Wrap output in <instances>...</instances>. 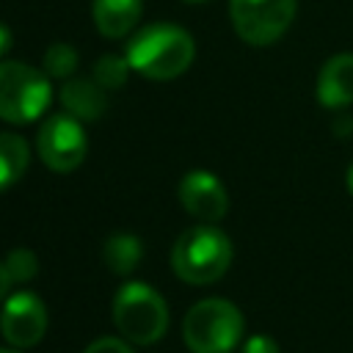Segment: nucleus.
Returning a JSON list of instances; mask_svg holds the SVG:
<instances>
[{"mask_svg":"<svg viewBox=\"0 0 353 353\" xmlns=\"http://www.w3.org/2000/svg\"><path fill=\"white\" fill-rule=\"evenodd\" d=\"M243 353H279V345H276V339H270L265 334H254L245 339Z\"/></svg>","mask_w":353,"mask_h":353,"instance_id":"obj_19","label":"nucleus"},{"mask_svg":"<svg viewBox=\"0 0 353 353\" xmlns=\"http://www.w3.org/2000/svg\"><path fill=\"white\" fill-rule=\"evenodd\" d=\"M47 331V306L36 292L19 290L3 301L0 334L14 347H33Z\"/></svg>","mask_w":353,"mask_h":353,"instance_id":"obj_8","label":"nucleus"},{"mask_svg":"<svg viewBox=\"0 0 353 353\" xmlns=\"http://www.w3.org/2000/svg\"><path fill=\"white\" fill-rule=\"evenodd\" d=\"M63 110L69 116H74L77 121H94L105 113V105H108V91L91 77H69L63 80L61 85V94H58Z\"/></svg>","mask_w":353,"mask_h":353,"instance_id":"obj_11","label":"nucleus"},{"mask_svg":"<svg viewBox=\"0 0 353 353\" xmlns=\"http://www.w3.org/2000/svg\"><path fill=\"white\" fill-rule=\"evenodd\" d=\"M8 276H11V284H25L30 281L36 273H39V259L30 248H14L6 259H3Z\"/></svg>","mask_w":353,"mask_h":353,"instance_id":"obj_17","label":"nucleus"},{"mask_svg":"<svg viewBox=\"0 0 353 353\" xmlns=\"http://www.w3.org/2000/svg\"><path fill=\"white\" fill-rule=\"evenodd\" d=\"M176 196H179V204L199 221L204 223H215L226 215L229 210V196H226V188L223 182L210 174V171H188L182 179H179V188H176Z\"/></svg>","mask_w":353,"mask_h":353,"instance_id":"obj_9","label":"nucleus"},{"mask_svg":"<svg viewBox=\"0 0 353 353\" xmlns=\"http://www.w3.org/2000/svg\"><path fill=\"white\" fill-rule=\"evenodd\" d=\"M347 190H350V196H353V163H350V168H347Z\"/></svg>","mask_w":353,"mask_h":353,"instance_id":"obj_22","label":"nucleus"},{"mask_svg":"<svg viewBox=\"0 0 353 353\" xmlns=\"http://www.w3.org/2000/svg\"><path fill=\"white\" fill-rule=\"evenodd\" d=\"M193 36L171 22H154L141 28L127 44L130 69L149 80H174L193 63Z\"/></svg>","mask_w":353,"mask_h":353,"instance_id":"obj_1","label":"nucleus"},{"mask_svg":"<svg viewBox=\"0 0 353 353\" xmlns=\"http://www.w3.org/2000/svg\"><path fill=\"white\" fill-rule=\"evenodd\" d=\"M8 50H11V30L0 22V58H3Z\"/></svg>","mask_w":353,"mask_h":353,"instance_id":"obj_21","label":"nucleus"},{"mask_svg":"<svg viewBox=\"0 0 353 353\" xmlns=\"http://www.w3.org/2000/svg\"><path fill=\"white\" fill-rule=\"evenodd\" d=\"M317 102L328 110L353 105V55H331L317 74Z\"/></svg>","mask_w":353,"mask_h":353,"instance_id":"obj_10","label":"nucleus"},{"mask_svg":"<svg viewBox=\"0 0 353 353\" xmlns=\"http://www.w3.org/2000/svg\"><path fill=\"white\" fill-rule=\"evenodd\" d=\"M185 3H207V0H185Z\"/></svg>","mask_w":353,"mask_h":353,"instance_id":"obj_24","label":"nucleus"},{"mask_svg":"<svg viewBox=\"0 0 353 353\" xmlns=\"http://www.w3.org/2000/svg\"><path fill=\"white\" fill-rule=\"evenodd\" d=\"M130 74V61L121 55H102L94 66V80L105 88V91H116L127 83Z\"/></svg>","mask_w":353,"mask_h":353,"instance_id":"obj_16","label":"nucleus"},{"mask_svg":"<svg viewBox=\"0 0 353 353\" xmlns=\"http://www.w3.org/2000/svg\"><path fill=\"white\" fill-rule=\"evenodd\" d=\"M30 152L22 135L17 132H0V190L11 188L28 168Z\"/></svg>","mask_w":353,"mask_h":353,"instance_id":"obj_14","label":"nucleus"},{"mask_svg":"<svg viewBox=\"0 0 353 353\" xmlns=\"http://www.w3.org/2000/svg\"><path fill=\"white\" fill-rule=\"evenodd\" d=\"M232 265V243L212 223L185 229L171 248V270L188 284H212Z\"/></svg>","mask_w":353,"mask_h":353,"instance_id":"obj_2","label":"nucleus"},{"mask_svg":"<svg viewBox=\"0 0 353 353\" xmlns=\"http://www.w3.org/2000/svg\"><path fill=\"white\" fill-rule=\"evenodd\" d=\"M102 256H105V265L116 273V276H127L132 273L141 259H143V245L135 234H127V232H119V234H110L102 245Z\"/></svg>","mask_w":353,"mask_h":353,"instance_id":"obj_13","label":"nucleus"},{"mask_svg":"<svg viewBox=\"0 0 353 353\" xmlns=\"http://www.w3.org/2000/svg\"><path fill=\"white\" fill-rule=\"evenodd\" d=\"M52 102V88L44 72L19 61H0V119L28 124Z\"/></svg>","mask_w":353,"mask_h":353,"instance_id":"obj_5","label":"nucleus"},{"mask_svg":"<svg viewBox=\"0 0 353 353\" xmlns=\"http://www.w3.org/2000/svg\"><path fill=\"white\" fill-rule=\"evenodd\" d=\"M298 0H229L234 33L251 47H268L287 33Z\"/></svg>","mask_w":353,"mask_h":353,"instance_id":"obj_6","label":"nucleus"},{"mask_svg":"<svg viewBox=\"0 0 353 353\" xmlns=\"http://www.w3.org/2000/svg\"><path fill=\"white\" fill-rule=\"evenodd\" d=\"M113 323L132 345L160 342L168 328V306L157 290L143 281H127L113 298Z\"/></svg>","mask_w":353,"mask_h":353,"instance_id":"obj_3","label":"nucleus"},{"mask_svg":"<svg viewBox=\"0 0 353 353\" xmlns=\"http://www.w3.org/2000/svg\"><path fill=\"white\" fill-rule=\"evenodd\" d=\"M243 336V314L232 301L204 298L182 320V339L190 353H229Z\"/></svg>","mask_w":353,"mask_h":353,"instance_id":"obj_4","label":"nucleus"},{"mask_svg":"<svg viewBox=\"0 0 353 353\" xmlns=\"http://www.w3.org/2000/svg\"><path fill=\"white\" fill-rule=\"evenodd\" d=\"M83 353H132V347L116 336H99L97 342H91Z\"/></svg>","mask_w":353,"mask_h":353,"instance_id":"obj_18","label":"nucleus"},{"mask_svg":"<svg viewBox=\"0 0 353 353\" xmlns=\"http://www.w3.org/2000/svg\"><path fill=\"white\" fill-rule=\"evenodd\" d=\"M88 152V141L83 132V124L69 113H55L44 119L36 135V154L50 171L66 174L74 171Z\"/></svg>","mask_w":353,"mask_h":353,"instance_id":"obj_7","label":"nucleus"},{"mask_svg":"<svg viewBox=\"0 0 353 353\" xmlns=\"http://www.w3.org/2000/svg\"><path fill=\"white\" fill-rule=\"evenodd\" d=\"M74 69H77V50L72 44L55 41L47 47V52H44V74L47 77L66 80V77H72Z\"/></svg>","mask_w":353,"mask_h":353,"instance_id":"obj_15","label":"nucleus"},{"mask_svg":"<svg viewBox=\"0 0 353 353\" xmlns=\"http://www.w3.org/2000/svg\"><path fill=\"white\" fill-rule=\"evenodd\" d=\"M141 0H94L91 3V14H94V25L102 36L108 39H121L127 36L138 19H141Z\"/></svg>","mask_w":353,"mask_h":353,"instance_id":"obj_12","label":"nucleus"},{"mask_svg":"<svg viewBox=\"0 0 353 353\" xmlns=\"http://www.w3.org/2000/svg\"><path fill=\"white\" fill-rule=\"evenodd\" d=\"M8 290H11V276H8V270H6V265L0 262V301H6V295H8Z\"/></svg>","mask_w":353,"mask_h":353,"instance_id":"obj_20","label":"nucleus"},{"mask_svg":"<svg viewBox=\"0 0 353 353\" xmlns=\"http://www.w3.org/2000/svg\"><path fill=\"white\" fill-rule=\"evenodd\" d=\"M0 353H22L19 347H0Z\"/></svg>","mask_w":353,"mask_h":353,"instance_id":"obj_23","label":"nucleus"}]
</instances>
